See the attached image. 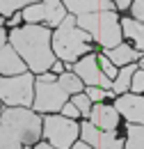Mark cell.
Instances as JSON below:
<instances>
[{
    "label": "cell",
    "mask_w": 144,
    "mask_h": 149,
    "mask_svg": "<svg viewBox=\"0 0 144 149\" xmlns=\"http://www.w3.org/2000/svg\"><path fill=\"white\" fill-rule=\"evenodd\" d=\"M142 67H144V57H142Z\"/></svg>",
    "instance_id": "33"
},
{
    "label": "cell",
    "mask_w": 144,
    "mask_h": 149,
    "mask_svg": "<svg viewBox=\"0 0 144 149\" xmlns=\"http://www.w3.org/2000/svg\"><path fill=\"white\" fill-rule=\"evenodd\" d=\"M30 2H37V0H0V12H2L5 16H9L12 12H16L18 7L30 5Z\"/></svg>",
    "instance_id": "21"
},
{
    "label": "cell",
    "mask_w": 144,
    "mask_h": 149,
    "mask_svg": "<svg viewBox=\"0 0 144 149\" xmlns=\"http://www.w3.org/2000/svg\"><path fill=\"white\" fill-rule=\"evenodd\" d=\"M62 112H64V115H66V117H75V115H78V108H75V106H73V103H66V106H64V108H62Z\"/></svg>",
    "instance_id": "27"
},
{
    "label": "cell",
    "mask_w": 144,
    "mask_h": 149,
    "mask_svg": "<svg viewBox=\"0 0 144 149\" xmlns=\"http://www.w3.org/2000/svg\"><path fill=\"white\" fill-rule=\"evenodd\" d=\"M135 71H137V69H135L133 64H128V67H124V69H121V74L117 76V80H114V85H112V90H114L117 94L126 92V90H128V85L133 83V76H135Z\"/></svg>",
    "instance_id": "17"
},
{
    "label": "cell",
    "mask_w": 144,
    "mask_h": 149,
    "mask_svg": "<svg viewBox=\"0 0 144 149\" xmlns=\"http://www.w3.org/2000/svg\"><path fill=\"white\" fill-rule=\"evenodd\" d=\"M73 106L82 112V115H89V112H91V108H89V96H85V94L73 96Z\"/></svg>",
    "instance_id": "22"
},
{
    "label": "cell",
    "mask_w": 144,
    "mask_h": 149,
    "mask_svg": "<svg viewBox=\"0 0 144 149\" xmlns=\"http://www.w3.org/2000/svg\"><path fill=\"white\" fill-rule=\"evenodd\" d=\"M64 19H66V12L62 0H44V21L48 25H57Z\"/></svg>",
    "instance_id": "14"
},
{
    "label": "cell",
    "mask_w": 144,
    "mask_h": 149,
    "mask_svg": "<svg viewBox=\"0 0 144 149\" xmlns=\"http://www.w3.org/2000/svg\"><path fill=\"white\" fill-rule=\"evenodd\" d=\"M0 99L9 106H30L32 101V78L21 74L16 78H0Z\"/></svg>",
    "instance_id": "6"
},
{
    "label": "cell",
    "mask_w": 144,
    "mask_h": 149,
    "mask_svg": "<svg viewBox=\"0 0 144 149\" xmlns=\"http://www.w3.org/2000/svg\"><path fill=\"white\" fill-rule=\"evenodd\" d=\"M75 76L82 78L89 87H98V85H101L103 90H108V87L114 85L103 71H98V57L96 55H87L85 60L75 62Z\"/></svg>",
    "instance_id": "8"
},
{
    "label": "cell",
    "mask_w": 144,
    "mask_h": 149,
    "mask_svg": "<svg viewBox=\"0 0 144 149\" xmlns=\"http://www.w3.org/2000/svg\"><path fill=\"white\" fill-rule=\"evenodd\" d=\"M121 23H124V32L137 44L140 51H144V23H137L133 19H124Z\"/></svg>",
    "instance_id": "16"
},
{
    "label": "cell",
    "mask_w": 144,
    "mask_h": 149,
    "mask_svg": "<svg viewBox=\"0 0 144 149\" xmlns=\"http://www.w3.org/2000/svg\"><path fill=\"white\" fill-rule=\"evenodd\" d=\"M114 64H128V62H135V60H142L137 51H133V48H128V46H117V48H108V55Z\"/></svg>",
    "instance_id": "15"
},
{
    "label": "cell",
    "mask_w": 144,
    "mask_h": 149,
    "mask_svg": "<svg viewBox=\"0 0 144 149\" xmlns=\"http://www.w3.org/2000/svg\"><path fill=\"white\" fill-rule=\"evenodd\" d=\"M133 16L144 21V0H135L133 2Z\"/></svg>",
    "instance_id": "25"
},
{
    "label": "cell",
    "mask_w": 144,
    "mask_h": 149,
    "mask_svg": "<svg viewBox=\"0 0 144 149\" xmlns=\"http://www.w3.org/2000/svg\"><path fill=\"white\" fill-rule=\"evenodd\" d=\"M5 44H7V37H5V30H2V28H0V48H2V46H5Z\"/></svg>",
    "instance_id": "29"
},
{
    "label": "cell",
    "mask_w": 144,
    "mask_h": 149,
    "mask_svg": "<svg viewBox=\"0 0 144 149\" xmlns=\"http://www.w3.org/2000/svg\"><path fill=\"white\" fill-rule=\"evenodd\" d=\"M117 108H110V106H96L91 108L89 117H91V124L96 129H103V131H112L119 122V115H117Z\"/></svg>",
    "instance_id": "12"
},
{
    "label": "cell",
    "mask_w": 144,
    "mask_h": 149,
    "mask_svg": "<svg viewBox=\"0 0 144 149\" xmlns=\"http://www.w3.org/2000/svg\"><path fill=\"white\" fill-rule=\"evenodd\" d=\"M53 71H55V74H62V71H64V64H62V62H55V64H53Z\"/></svg>",
    "instance_id": "28"
},
{
    "label": "cell",
    "mask_w": 144,
    "mask_h": 149,
    "mask_svg": "<svg viewBox=\"0 0 144 149\" xmlns=\"http://www.w3.org/2000/svg\"><path fill=\"white\" fill-rule=\"evenodd\" d=\"M73 149H91L89 145H85V142H80V145H73Z\"/></svg>",
    "instance_id": "31"
},
{
    "label": "cell",
    "mask_w": 144,
    "mask_h": 149,
    "mask_svg": "<svg viewBox=\"0 0 144 149\" xmlns=\"http://www.w3.org/2000/svg\"><path fill=\"white\" fill-rule=\"evenodd\" d=\"M66 90L55 80V76H41L37 80V94H35V108L39 112H53L66 106Z\"/></svg>",
    "instance_id": "5"
},
{
    "label": "cell",
    "mask_w": 144,
    "mask_h": 149,
    "mask_svg": "<svg viewBox=\"0 0 144 149\" xmlns=\"http://www.w3.org/2000/svg\"><path fill=\"white\" fill-rule=\"evenodd\" d=\"M60 85L69 94H80V90H82V80L75 74H62L60 76Z\"/></svg>",
    "instance_id": "19"
},
{
    "label": "cell",
    "mask_w": 144,
    "mask_h": 149,
    "mask_svg": "<svg viewBox=\"0 0 144 149\" xmlns=\"http://www.w3.org/2000/svg\"><path fill=\"white\" fill-rule=\"evenodd\" d=\"M87 41H89V32L87 30H80L78 28V21L66 16V19L60 23L57 32H55L53 46H55V53L62 57V60L71 62V60H75V57H80L82 53L89 51Z\"/></svg>",
    "instance_id": "2"
},
{
    "label": "cell",
    "mask_w": 144,
    "mask_h": 149,
    "mask_svg": "<svg viewBox=\"0 0 144 149\" xmlns=\"http://www.w3.org/2000/svg\"><path fill=\"white\" fill-rule=\"evenodd\" d=\"M44 135L53 142V147L57 149H66L73 145V140L78 138V124L66 119V117H57L51 115L44 122Z\"/></svg>",
    "instance_id": "7"
},
{
    "label": "cell",
    "mask_w": 144,
    "mask_h": 149,
    "mask_svg": "<svg viewBox=\"0 0 144 149\" xmlns=\"http://www.w3.org/2000/svg\"><path fill=\"white\" fill-rule=\"evenodd\" d=\"M82 138L85 142L96 149H121V140L114 133H105L103 129H96L94 124H82Z\"/></svg>",
    "instance_id": "9"
},
{
    "label": "cell",
    "mask_w": 144,
    "mask_h": 149,
    "mask_svg": "<svg viewBox=\"0 0 144 149\" xmlns=\"http://www.w3.org/2000/svg\"><path fill=\"white\" fill-rule=\"evenodd\" d=\"M23 69H25V64H23V60L5 44L2 48H0V74H23Z\"/></svg>",
    "instance_id": "13"
},
{
    "label": "cell",
    "mask_w": 144,
    "mask_h": 149,
    "mask_svg": "<svg viewBox=\"0 0 144 149\" xmlns=\"http://www.w3.org/2000/svg\"><path fill=\"white\" fill-rule=\"evenodd\" d=\"M133 90L144 94V69L142 71H135V76H133Z\"/></svg>",
    "instance_id": "24"
},
{
    "label": "cell",
    "mask_w": 144,
    "mask_h": 149,
    "mask_svg": "<svg viewBox=\"0 0 144 149\" xmlns=\"http://www.w3.org/2000/svg\"><path fill=\"white\" fill-rule=\"evenodd\" d=\"M64 5L78 16L96 14V12H112V0H64Z\"/></svg>",
    "instance_id": "11"
},
{
    "label": "cell",
    "mask_w": 144,
    "mask_h": 149,
    "mask_svg": "<svg viewBox=\"0 0 144 149\" xmlns=\"http://www.w3.org/2000/svg\"><path fill=\"white\" fill-rule=\"evenodd\" d=\"M0 124L12 135H16L23 145H35L39 140V135H41V122H39V117L32 115L30 110H23V108H7L2 112Z\"/></svg>",
    "instance_id": "4"
},
{
    "label": "cell",
    "mask_w": 144,
    "mask_h": 149,
    "mask_svg": "<svg viewBox=\"0 0 144 149\" xmlns=\"http://www.w3.org/2000/svg\"><path fill=\"white\" fill-rule=\"evenodd\" d=\"M0 149H21V140L0 124Z\"/></svg>",
    "instance_id": "20"
},
{
    "label": "cell",
    "mask_w": 144,
    "mask_h": 149,
    "mask_svg": "<svg viewBox=\"0 0 144 149\" xmlns=\"http://www.w3.org/2000/svg\"><path fill=\"white\" fill-rule=\"evenodd\" d=\"M126 149H144V126H140V124H130L128 126Z\"/></svg>",
    "instance_id": "18"
},
{
    "label": "cell",
    "mask_w": 144,
    "mask_h": 149,
    "mask_svg": "<svg viewBox=\"0 0 144 149\" xmlns=\"http://www.w3.org/2000/svg\"><path fill=\"white\" fill-rule=\"evenodd\" d=\"M78 25L87 30L103 48H117L121 46V28L114 12H96V14H85L78 19Z\"/></svg>",
    "instance_id": "3"
},
{
    "label": "cell",
    "mask_w": 144,
    "mask_h": 149,
    "mask_svg": "<svg viewBox=\"0 0 144 149\" xmlns=\"http://www.w3.org/2000/svg\"><path fill=\"white\" fill-rule=\"evenodd\" d=\"M98 62H101L103 74L108 76V78H114V76H117V69H114V64H112V60H110V57H98Z\"/></svg>",
    "instance_id": "23"
},
{
    "label": "cell",
    "mask_w": 144,
    "mask_h": 149,
    "mask_svg": "<svg viewBox=\"0 0 144 149\" xmlns=\"http://www.w3.org/2000/svg\"><path fill=\"white\" fill-rule=\"evenodd\" d=\"M114 108L121 112L128 122L144 126V99H142V96H135V94H124V96H119V99H117Z\"/></svg>",
    "instance_id": "10"
},
{
    "label": "cell",
    "mask_w": 144,
    "mask_h": 149,
    "mask_svg": "<svg viewBox=\"0 0 144 149\" xmlns=\"http://www.w3.org/2000/svg\"><path fill=\"white\" fill-rule=\"evenodd\" d=\"M48 41H51V35L41 25H28V28L12 30V44H14V48L21 53V57L30 64V69L37 71V74L46 71L48 67L55 64Z\"/></svg>",
    "instance_id": "1"
},
{
    "label": "cell",
    "mask_w": 144,
    "mask_h": 149,
    "mask_svg": "<svg viewBox=\"0 0 144 149\" xmlns=\"http://www.w3.org/2000/svg\"><path fill=\"white\" fill-rule=\"evenodd\" d=\"M87 96L94 99V101H101V99H105L108 94H105V90H101V87H89V90H87Z\"/></svg>",
    "instance_id": "26"
},
{
    "label": "cell",
    "mask_w": 144,
    "mask_h": 149,
    "mask_svg": "<svg viewBox=\"0 0 144 149\" xmlns=\"http://www.w3.org/2000/svg\"><path fill=\"white\" fill-rule=\"evenodd\" d=\"M128 5H130V0H117V7H121V9L128 7Z\"/></svg>",
    "instance_id": "30"
},
{
    "label": "cell",
    "mask_w": 144,
    "mask_h": 149,
    "mask_svg": "<svg viewBox=\"0 0 144 149\" xmlns=\"http://www.w3.org/2000/svg\"><path fill=\"white\" fill-rule=\"evenodd\" d=\"M35 149H57V147H51V145H37Z\"/></svg>",
    "instance_id": "32"
}]
</instances>
